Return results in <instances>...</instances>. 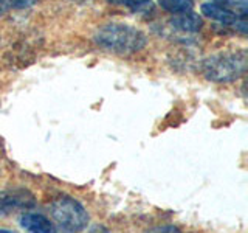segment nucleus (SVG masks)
I'll return each mask as SVG.
<instances>
[{
    "label": "nucleus",
    "instance_id": "1",
    "mask_svg": "<svg viewBox=\"0 0 248 233\" xmlns=\"http://www.w3.org/2000/svg\"><path fill=\"white\" fill-rule=\"evenodd\" d=\"M93 41L101 49L116 54H134L141 51L147 39L143 31L127 23H106L95 31Z\"/></svg>",
    "mask_w": 248,
    "mask_h": 233
},
{
    "label": "nucleus",
    "instance_id": "2",
    "mask_svg": "<svg viewBox=\"0 0 248 233\" xmlns=\"http://www.w3.org/2000/svg\"><path fill=\"white\" fill-rule=\"evenodd\" d=\"M248 67L245 50H227L208 56L202 64V72L208 81L232 83L242 78Z\"/></svg>",
    "mask_w": 248,
    "mask_h": 233
},
{
    "label": "nucleus",
    "instance_id": "3",
    "mask_svg": "<svg viewBox=\"0 0 248 233\" xmlns=\"http://www.w3.org/2000/svg\"><path fill=\"white\" fill-rule=\"evenodd\" d=\"M50 212L54 222L61 229L70 233H78L84 230L89 224V213L81 202L70 196H58L53 199Z\"/></svg>",
    "mask_w": 248,
    "mask_h": 233
},
{
    "label": "nucleus",
    "instance_id": "4",
    "mask_svg": "<svg viewBox=\"0 0 248 233\" xmlns=\"http://www.w3.org/2000/svg\"><path fill=\"white\" fill-rule=\"evenodd\" d=\"M36 205L33 193L25 188H11L0 191V215L27 212Z\"/></svg>",
    "mask_w": 248,
    "mask_h": 233
},
{
    "label": "nucleus",
    "instance_id": "5",
    "mask_svg": "<svg viewBox=\"0 0 248 233\" xmlns=\"http://www.w3.org/2000/svg\"><path fill=\"white\" fill-rule=\"evenodd\" d=\"M202 14L205 16V17L211 19L214 22H219L222 25H236L240 28L242 33H245V17H239L237 14L231 13L227 8H223L217 3H213V2H206L202 5Z\"/></svg>",
    "mask_w": 248,
    "mask_h": 233
},
{
    "label": "nucleus",
    "instance_id": "6",
    "mask_svg": "<svg viewBox=\"0 0 248 233\" xmlns=\"http://www.w3.org/2000/svg\"><path fill=\"white\" fill-rule=\"evenodd\" d=\"M170 25L177 31H183V33H197V31L203 27V20H202V17L197 13H194L191 10V11L172 14Z\"/></svg>",
    "mask_w": 248,
    "mask_h": 233
},
{
    "label": "nucleus",
    "instance_id": "7",
    "mask_svg": "<svg viewBox=\"0 0 248 233\" xmlns=\"http://www.w3.org/2000/svg\"><path fill=\"white\" fill-rule=\"evenodd\" d=\"M20 225L30 233H53V222L44 215L25 213L20 219Z\"/></svg>",
    "mask_w": 248,
    "mask_h": 233
},
{
    "label": "nucleus",
    "instance_id": "8",
    "mask_svg": "<svg viewBox=\"0 0 248 233\" xmlns=\"http://www.w3.org/2000/svg\"><path fill=\"white\" fill-rule=\"evenodd\" d=\"M108 3L123 5L137 14H149L154 11L152 0H107Z\"/></svg>",
    "mask_w": 248,
    "mask_h": 233
},
{
    "label": "nucleus",
    "instance_id": "9",
    "mask_svg": "<svg viewBox=\"0 0 248 233\" xmlns=\"http://www.w3.org/2000/svg\"><path fill=\"white\" fill-rule=\"evenodd\" d=\"M157 3L163 8V10L170 14L191 11L194 6L192 0H157Z\"/></svg>",
    "mask_w": 248,
    "mask_h": 233
},
{
    "label": "nucleus",
    "instance_id": "10",
    "mask_svg": "<svg viewBox=\"0 0 248 233\" xmlns=\"http://www.w3.org/2000/svg\"><path fill=\"white\" fill-rule=\"evenodd\" d=\"M213 3H217L223 8H227L231 13L237 14L239 17H247L248 13V0H213Z\"/></svg>",
    "mask_w": 248,
    "mask_h": 233
},
{
    "label": "nucleus",
    "instance_id": "11",
    "mask_svg": "<svg viewBox=\"0 0 248 233\" xmlns=\"http://www.w3.org/2000/svg\"><path fill=\"white\" fill-rule=\"evenodd\" d=\"M39 2H41V0H8L10 10H23V8H30Z\"/></svg>",
    "mask_w": 248,
    "mask_h": 233
},
{
    "label": "nucleus",
    "instance_id": "12",
    "mask_svg": "<svg viewBox=\"0 0 248 233\" xmlns=\"http://www.w3.org/2000/svg\"><path fill=\"white\" fill-rule=\"evenodd\" d=\"M147 233H182V232L177 227H174V225H158V227L151 229Z\"/></svg>",
    "mask_w": 248,
    "mask_h": 233
},
{
    "label": "nucleus",
    "instance_id": "13",
    "mask_svg": "<svg viewBox=\"0 0 248 233\" xmlns=\"http://www.w3.org/2000/svg\"><path fill=\"white\" fill-rule=\"evenodd\" d=\"M89 233H108V230L103 227V225H96V227H93Z\"/></svg>",
    "mask_w": 248,
    "mask_h": 233
},
{
    "label": "nucleus",
    "instance_id": "14",
    "mask_svg": "<svg viewBox=\"0 0 248 233\" xmlns=\"http://www.w3.org/2000/svg\"><path fill=\"white\" fill-rule=\"evenodd\" d=\"M10 10V3H8V0H0V14L5 13Z\"/></svg>",
    "mask_w": 248,
    "mask_h": 233
},
{
    "label": "nucleus",
    "instance_id": "15",
    "mask_svg": "<svg viewBox=\"0 0 248 233\" xmlns=\"http://www.w3.org/2000/svg\"><path fill=\"white\" fill-rule=\"evenodd\" d=\"M0 233H16V232H11V230H6V229H0Z\"/></svg>",
    "mask_w": 248,
    "mask_h": 233
}]
</instances>
